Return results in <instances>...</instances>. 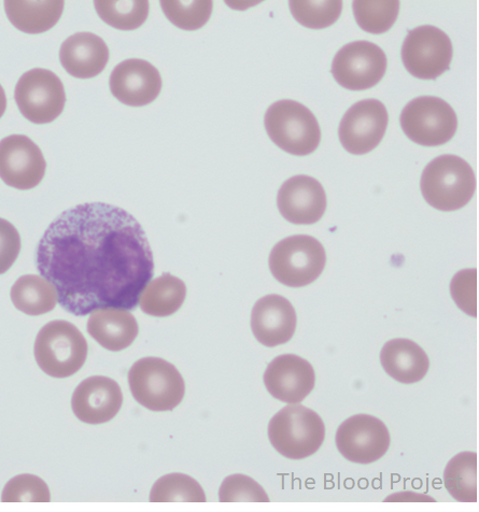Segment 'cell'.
Segmentation results:
<instances>
[{"label":"cell","instance_id":"obj_5","mask_svg":"<svg viewBox=\"0 0 479 512\" xmlns=\"http://www.w3.org/2000/svg\"><path fill=\"white\" fill-rule=\"evenodd\" d=\"M264 124L274 144L292 155L312 154L320 145L321 130L314 113L298 102H276L267 109Z\"/></svg>","mask_w":479,"mask_h":512},{"label":"cell","instance_id":"obj_15","mask_svg":"<svg viewBox=\"0 0 479 512\" xmlns=\"http://www.w3.org/2000/svg\"><path fill=\"white\" fill-rule=\"evenodd\" d=\"M110 91L119 102L130 107H144L156 101L162 90L159 70L144 60L120 63L110 76Z\"/></svg>","mask_w":479,"mask_h":512},{"label":"cell","instance_id":"obj_32","mask_svg":"<svg viewBox=\"0 0 479 512\" xmlns=\"http://www.w3.org/2000/svg\"><path fill=\"white\" fill-rule=\"evenodd\" d=\"M2 501L4 503H49L51 495L44 480L34 475H20L7 483Z\"/></svg>","mask_w":479,"mask_h":512},{"label":"cell","instance_id":"obj_20","mask_svg":"<svg viewBox=\"0 0 479 512\" xmlns=\"http://www.w3.org/2000/svg\"><path fill=\"white\" fill-rule=\"evenodd\" d=\"M60 60L70 76L91 79L103 73L109 61V49L101 37L77 33L63 42Z\"/></svg>","mask_w":479,"mask_h":512},{"label":"cell","instance_id":"obj_24","mask_svg":"<svg viewBox=\"0 0 479 512\" xmlns=\"http://www.w3.org/2000/svg\"><path fill=\"white\" fill-rule=\"evenodd\" d=\"M186 297L185 282L171 274H164L148 283L140 296V308L151 317H169L176 314Z\"/></svg>","mask_w":479,"mask_h":512},{"label":"cell","instance_id":"obj_3","mask_svg":"<svg viewBox=\"0 0 479 512\" xmlns=\"http://www.w3.org/2000/svg\"><path fill=\"white\" fill-rule=\"evenodd\" d=\"M88 343L77 327L52 321L42 327L35 341V359L41 371L53 378L72 377L88 358Z\"/></svg>","mask_w":479,"mask_h":512},{"label":"cell","instance_id":"obj_7","mask_svg":"<svg viewBox=\"0 0 479 512\" xmlns=\"http://www.w3.org/2000/svg\"><path fill=\"white\" fill-rule=\"evenodd\" d=\"M327 264V253L316 238L288 237L273 248L270 269L277 281L290 288H303L315 282Z\"/></svg>","mask_w":479,"mask_h":512},{"label":"cell","instance_id":"obj_16","mask_svg":"<svg viewBox=\"0 0 479 512\" xmlns=\"http://www.w3.org/2000/svg\"><path fill=\"white\" fill-rule=\"evenodd\" d=\"M264 383L276 400L298 404L314 390L316 374L308 361L295 354H284L267 366Z\"/></svg>","mask_w":479,"mask_h":512},{"label":"cell","instance_id":"obj_36","mask_svg":"<svg viewBox=\"0 0 479 512\" xmlns=\"http://www.w3.org/2000/svg\"><path fill=\"white\" fill-rule=\"evenodd\" d=\"M7 109V97L5 90L2 85H0V119L4 116V113Z\"/></svg>","mask_w":479,"mask_h":512},{"label":"cell","instance_id":"obj_27","mask_svg":"<svg viewBox=\"0 0 479 512\" xmlns=\"http://www.w3.org/2000/svg\"><path fill=\"white\" fill-rule=\"evenodd\" d=\"M98 16L120 31H135L149 16L147 0H97L94 3Z\"/></svg>","mask_w":479,"mask_h":512},{"label":"cell","instance_id":"obj_8","mask_svg":"<svg viewBox=\"0 0 479 512\" xmlns=\"http://www.w3.org/2000/svg\"><path fill=\"white\" fill-rule=\"evenodd\" d=\"M400 123L408 138L425 147L447 144L458 128V118L453 107L435 96L413 99L403 109Z\"/></svg>","mask_w":479,"mask_h":512},{"label":"cell","instance_id":"obj_6","mask_svg":"<svg viewBox=\"0 0 479 512\" xmlns=\"http://www.w3.org/2000/svg\"><path fill=\"white\" fill-rule=\"evenodd\" d=\"M135 400L151 411L174 410L186 394V383L178 369L159 358L137 361L129 373Z\"/></svg>","mask_w":479,"mask_h":512},{"label":"cell","instance_id":"obj_17","mask_svg":"<svg viewBox=\"0 0 479 512\" xmlns=\"http://www.w3.org/2000/svg\"><path fill=\"white\" fill-rule=\"evenodd\" d=\"M277 206L288 222L311 225L321 220L327 210V194L321 183L309 176H295L281 186Z\"/></svg>","mask_w":479,"mask_h":512},{"label":"cell","instance_id":"obj_26","mask_svg":"<svg viewBox=\"0 0 479 512\" xmlns=\"http://www.w3.org/2000/svg\"><path fill=\"white\" fill-rule=\"evenodd\" d=\"M477 453L462 452L449 461L444 472V485L461 503L477 502Z\"/></svg>","mask_w":479,"mask_h":512},{"label":"cell","instance_id":"obj_1","mask_svg":"<svg viewBox=\"0 0 479 512\" xmlns=\"http://www.w3.org/2000/svg\"><path fill=\"white\" fill-rule=\"evenodd\" d=\"M36 265L60 305L77 317L104 308L135 309L154 272L142 225L104 203L79 205L54 220L40 240Z\"/></svg>","mask_w":479,"mask_h":512},{"label":"cell","instance_id":"obj_12","mask_svg":"<svg viewBox=\"0 0 479 512\" xmlns=\"http://www.w3.org/2000/svg\"><path fill=\"white\" fill-rule=\"evenodd\" d=\"M336 446L352 463L371 464L384 457L390 447V433L382 420L356 415L338 428Z\"/></svg>","mask_w":479,"mask_h":512},{"label":"cell","instance_id":"obj_4","mask_svg":"<svg viewBox=\"0 0 479 512\" xmlns=\"http://www.w3.org/2000/svg\"><path fill=\"white\" fill-rule=\"evenodd\" d=\"M272 446L290 460L315 454L326 438V425L316 411L290 404L277 412L269 424Z\"/></svg>","mask_w":479,"mask_h":512},{"label":"cell","instance_id":"obj_14","mask_svg":"<svg viewBox=\"0 0 479 512\" xmlns=\"http://www.w3.org/2000/svg\"><path fill=\"white\" fill-rule=\"evenodd\" d=\"M47 162L35 142L24 135H11L0 141V179L7 186L31 190L46 175Z\"/></svg>","mask_w":479,"mask_h":512},{"label":"cell","instance_id":"obj_35","mask_svg":"<svg viewBox=\"0 0 479 512\" xmlns=\"http://www.w3.org/2000/svg\"><path fill=\"white\" fill-rule=\"evenodd\" d=\"M21 237L9 221L0 218V275L8 272L19 258Z\"/></svg>","mask_w":479,"mask_h":512},{"label":"cell","instance_id":"obj_18","mask_svg":"<svg viewBox=\"0 0 479 512\" xmlns=\"http://www.w3.org/2000/svg\"><path fill=\"white\" fill-rule=\"evenodd\" d=\"M297 323V312L284 296L266 295L252 309L251 330L265 347L289 343L297 330Z\"/></svg>","mask_w":479,"mask_h":512},{"label":"cell","instance_id":"obj_31","mask_svg":"<svg viewBox=\"0 0 479 512\" xmlns=\"http://www.w3.org/2000/svg\"><path fill=\"white\" fill-rule=\"evenodd\" d=\"M292 16L301 25L312 30H323L340 19L343 11V2H294L289 3Z\"/></svg>","mask_w":479,"mask_h":512},{"label":"cell","instance_id":"obj_22","mask_svg":"<svg viewBox=\"0 0 479 512\" xmlns=\"http://www.w3.org/2000/svg\"><path fill=\"white\" fill-rule=\"evenodd\" d=\"M380 363L391 378L404 384L421 381L430 368L424 349L405 338L390 340L380 352Z\"/></svg>","mask_w":479,"mask_h":512},{"label":"cell","instance_id":"obj_34","mask_svg":"<svg viewBox=\"0 0 479 512\" xmlns=\"http://www.w3.org/2000/svg\"><path fill=\"white\" fill-rule=\"evenodd\" d=\"M450 292L459 308L471 317H477V272L476 269H464L458 273Z\"/></svg>","mask_w":479,"mask_h":512},{"label":"cell","instance_id":"obj_33","mask_svg":"<svg viewBox=\"0 0 479 512\" xmlns=\"http://www.w3.org/2000/svg\"><path fill=\"white\" fill-rule=\"evenodd\" d=\"M221 503H269V495L258 482L245 475H233L225 479L219 492Z\"/></svg>","mask_w":479,"mask_h":512},{"label":"cell","instance_id":"obj_9","mask_svg":"<svg viewBox=\"0 0 479 512\" xmlns=\"http://www.w3.org/2000/svg\"><path fill=\"white\" fill-rule=\"evenodd\" d=\"M401 56L412 76L421 80H435L449 70L454 48L452 40L440 28L424 25L408 32Z\"/></svg>","mask_w":479,"mask_h":512},{"label":"cell","instance_id":"obj_23","mask_svg":"<svg viewBox=\"0 0 479 512\" xmlns=\"http://www.w3.org/2000/svg\"><path fill=\"white\" fill-rule=\"evenodd\" d=\"M65 3L62 0L49 2H26L7 0L5 10L9 21L26 34H41L51 30L60 21Z\"/></svg>","mask_w":479,"mask_h":512},{"label":"cell","instance_id":"obj_28","mask_svg":"<svg viewBox=\"0 0 479 512\" xmlns=\"http://www.w3.org/2000/svg\"><path fill=\"white\" fill-rule=\"evenodd\" d=\"M206 495L200 483L183 474L166 475L151 490L152 503H205Z\"/></svg>","mask_w":479,"mask_h":512},{"label":"cell","instance_id":"obj_29","mask_svg":"<svg viewBox=\"0 0 479 512\" xmlns=\"http://www.w3.org/2000/svg\"><path fill=\"white\" fill-rule=\"evenodd\" d=\"M355 19L366 33L384 34L398 20L400 2L397 0H357L352 4Z\"/></svg>","mask_w":479,"mask_h":512},{"label":"cell","instance_id":"obj_11","mask_svg":"<svg viewBox=\"0 0 479 512\" xmlns=\"http://www.w3.org/2000/svg\"><path fill=\"white\" fill-rule=\"evenodd\" d=\"M388 66L384 50L371 41H354L335 55L331 73L349 91L372 89L384 78Z\"/></svg>","mask_w":479,"mask_h":512},{"label":"cell","instance_id":"obj_2","mask_svg":"<svg viewBox=\"0 0 479 512\" xmlns=\"http://www.w3.org/2000/svg\"><path fill=\"white\" fill-rule=\"evenodd\" d=\"M420 188L426 202L449 212L467 206L476 191L474 170L457 155L445 154L430 162L422 173Z\"/></svg>","mask_w":479,"mask_h":512},{"label":"cell","instance_id":"obj_10","mask_svg":"<svg viewBox=\"0 0 479 512\" xmlns=\"http://www.w3.org/2000/svg\"><path fill=\"white\" fill-rule=\"evenodd\" d=\"M22 116L35 124H48L58 119L65 108L63 82L52 71L35 68L19 80L14 92Z\"/></svg>","mask_w":479,"mask_h":512},{"label":"cell","instance_id":"obj_25","mask_svg":"<svg viewBox=\"0 0 479 512\" xmlns=\"http://www.w3.org/2000/svg\"><path fill=\"white\" fill-rule=\"evenodd\" d=\"M11 301L18 310L27 316L37 317L48 314L58 304V292L44 277L22 276L13 284Z\"/></svg>","mask_w":479,"mask_h":512},{"label":"cell","instance_id":"obj_19","mask_svg":"<svg viewBox=\"0 0 479 512\" xmlns=\"http://www.w3.org/2000/svg\"><path fill=\"white\" fill-rule=\"evenodd\" d=\"M123 404L119 384L108 377L95 376L83 380L74 392L75 416L88 424H103L114 419Z\"/></svg>","mask_w":479,"mask_h":512},{"label":"cell","instance_id":"obj_21","mask_svg":"<svg viewBox=\"0 0 479 512\" xmlns=\"http://www.w3.org/2000/svg\"><path fill=\"white\" fill-rule=\"evenodd\" d=\"M88 332L103 348L118 352L134 343L139 327L128 310L104 308L92 312Z\"/></svg>","mask_w":479,"mask_h":512},{"label":"cell","instance_id":"obj_30","mask_svg":"<svg viewBox=\"0 0 479 512\" xmlns=\"http://www.w3.org/2000/svg\"><path fill=\"white\" fill-rule=\"evenodd\" d=\"M166 18L183 31L200 30L210 19L214 4L210 0L201 2H182V0H163L160 3Z\"/></svg>","mask_w":479,"mask_h":512},{"label":"cell","instance_id":"obj_13","mask_svg":"<svg viewBox=\"0 0 479 512\" xmlns=\"http://www.w3.org/2000/svg\"><path fill=\"white\" fill-rule=\"evenodd\" d=\"M388 123L386 106L377 99H365L347 110L338 127V136L347 152L370 153L382 142Z\"/></svg>","mask_w":479,"mask_h":512}]
</instances>
